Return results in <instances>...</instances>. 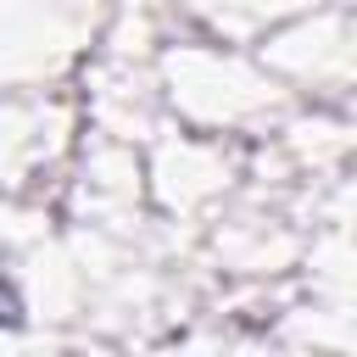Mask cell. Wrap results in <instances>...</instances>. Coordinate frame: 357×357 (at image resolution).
<instances>
[{
    "mask_svg": "<svg viewBox=\"0 0 357 357\" xmlns=\"http://www.w3.org/2000/svg\"><path fill=\"white\" fill-rule=\"evenodd\" d=\"M162 84L173 106L201 128H240L262 112H273V84L245 67L240 56H223L218 45H184L162 61Z\"/></svg>",
    "mask_w": 357,
    "mask_h": 357,
    "instance_id": "obj_1",
    "label": "cell"
},
{
    "mask_svg": "<svg viewBox=\"0 0 357 357\" xmlns=\"http://www.w3.org/2000/svg\"><path fill=\"white\" fill-rule=\"evenodd\" d=\"M151 190L178 206V212H195L206 201H218L229 190V162L218 145L195 139V134H178V145H162L156 162H151Z\"/></svg>",
    "mask_w": 357,
    "mask_h": 357,
    "instance_id": "obj_2",
    "label": "cell"
}]
</instances>
